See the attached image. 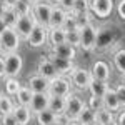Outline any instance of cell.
<instances>
[{
	"mask_svg": "<svg viewBox=\"0 0 125 125\" xmlns=\"http://www.w3.org/2000/svg\"><path fill=\"white\" fill-rule=\"evenodd\" d=\"M20 35L13 27H5V30L0 33V47H2V53L5 52H19L20 47Z\"/></svg>",
	"mask_w": 125,
	"mask_h": 125,
	"instance_id": "obj_1",
	"label": "cell"
},
{
	"mask_svg": "<svg viewBox=\"0 0 125 125\" xmlns=\"http://www.w3.org/2000/svg\"><path fill=\"white\" fill-rule=\"evenodd\" d=\"M85 107V102L77 95L68 92L65 95V112H63V118L65 120H73L77 118V115L82 112V108Z\"/></svg>",
	"mask_w": 125,
	"mask_h": 125,
	"instance_id": "obj_2",
	"label": "cell"
},
{
	"mask_svg": "<svg viewBox=\"0 0 125 125\" xmlns=\"http://www.w3.org/2000/svg\"><path fill=\"white\" fill-rule=\"evenodd\" d=\"M5 77H17L23 68V58L19 52H5Z\"/></svg>",
	"mask_w": 125,
	"mask_h": 125,
	"instance_id": "obj_3",
	"label": "cell"
},
{
	"mask_svg": "<svg viewBox=\"0 0 125 125\" xmlns=\"http://www.w3.org/2000/svg\"><path fill=\"white\" fill-rule=\"evenodd\" d=\"M80 48L83 50H94L97 47V35H98V29L90 22L83 27H80Z\"/></svg>",
	"mask_w": 125,
	"mask_h": 125,
	"instance_id": "obj_4",
	"label": "cell"
},
{
	"mask_svg": "<svg viewBox=\"0 0 125 125\" xmlns=\"http://www.w3.org/2000/svg\"><path fill=\"white\" fill-rule=\"evenodd\" d=\"M52 3H47V2H33L32 3V10H30V13L33 15V19L37 23L40 25H43V27H47L48 25V19H50V12H52Z\"/></svg>",
	"mask_w": 125,
	"mask_h": 125,
	"instance_id": "obj_5",
	"label": "cell"
},
{
	"mask_svg": "<svg viewBox=\"0 0 125 125\" xmlns=\"http://www.w3.org/2000/svg\"><path fill=\"white\" fill-rule=\"evenodd\" d=\"M47 32H48L47 27H43L40 23H35L33 29L30 30V33L27 35V39H25L27 43H29V47H32V48L43 47L47 43Z\"/></svg>",
	"mask_w": 125,
	"mask_h": 125,
	"instance_id": "obj_6",
	"label": "cell"
},
{
	"mask_svg": "<svg viewBox=\"0 0 125 125\" xmlns=\"http://www.w3.org/2000/svg\"><path fill=\"white\" fill-rule=\"evenodd\" d=\"M90 80H92V73L87 68L73 67V70L70 72V83L75 88H78V90H87Z\"/></svg>",
	"mask_w": 125,
	"mask_h": 125,
	"instance_id": "obj_7",
	"label": "cell"
},
{
	"mask_svg": "<svg viewBox=\"0 0 125 125\" xmlns=\"http://www.w3.org/2000/svg\"><path fill=\"white\" fill-rule=\"evenodd\" d=\"M70 80L65 78L63 75H57L55 78L48 80V94L50 95H60L65 97L70 92Z\"/></svg>",
	"mask_w": 125,
	"mask_h": 125,
	"instance_id": "obj_8",
	"label": "cell"
},
{
	"mask_svg": "<svg viewBox=\"0 0 125 125\" xmlns=\"http://www.w3.org/2000/svg\"><path fill=\"white\" fill-rule=\"evenodd\" d=\"M114 10V0H90V13L98 19L110 17Z\"/></svg>",
	"mask_w": 125,
	"mask_h": 125,
	"instance_id": "obj_9",
	"label": "cell"
},
{
	"mask_svg": "<svg viewBox=\"0 0 125 125\" xmlns=\"http://www.w3.org/2000/svg\"><path fill=\"white\" fill-rule=\"evenodd\" d=\"M37 22L33 19L32 13H25V15H19L17 17V22L13 25V29L17 30V33L20 35V39H27V35L30 33V30L33 29Z\"/></svg>",
	"mask_w": 125,
	"mask_h": 125,
	"instance_id": "obj_10",
	"label": "cell"
},
{
	"mask_svg": "<svg viewBox=\"0 0 125 125\" xmlns=\"http://www.w3.org/2000/svg\"><path fill=\"white\" fill-rule=\"evenodd\" d=\"M102 104H104V108L114 112V114H117L118 110H122L120 102H118V97H117V94H115V88H112L110 85L107 88V92L102 95Z\"/></svg>",
	"mask_w": 125,
	"mask_h": 125,
	"instance_id": "obj_11",
	"label": "cell"
},
{
	"mask_svg": "<svg viewBox=\"0 0 125 125\" xmlns=\"http://www.w3.org/2000/svg\"><path fill=\"white\" fill-rule=\"evenodd\" d=\"M48 60L53 63V67L55 70L58 72V75H65V73H70L72 70H73V60H68V58H62V57H57V55H53L52 52L48 53Z\"/></svg>",
	"mask_w": 125,
	"mask_h": 125,
	"instance_id": "obj_12",
	"label": "cell"
},
{
	"mask_svg": "<svg viewBox=\"0 0 125 125\" xmlns=\"http://www.w3.org/2000/svg\"><path fill=\"white\" fill-rule=\"evenodd\" d=\"M50 52L53 55H57V57L68 58V60H75V57H77V48L73 47V45H70V43H67V42L58 43V45H52Z\"/></svg>",
	"mask_w": 125,
	"mask_h": 125,
	"instance_id": "obj_13",
	"label": "cell"
},
{
	"mask_svg": "<svg viewBox=\"0 0 125 125\" xmlns=\"http://www.w3.org/2000/svg\"><path fill=\"white\" fill-rule=\"evenodd\" d=\"M48 97H50L48 92H37V94L32 95L30 104H29L32 114H37V112H40V110L47 108L48 107Z\"/></svg>",
	"mask_w": 125,
	"mask_h": 125,
	"instance_id": "obj_14",
	"label": "cell"
},
{
	"mask_svg": "<svg viewBox=\"0 0 125 125\" xmlns=\"http://www.w3.org/2000/svg\"><path fill=\"white\" fill-rule=\"evenodd\" d=\"M37 73H39V75H42L43 78H47V80H52V78H55L58 75V72L55 70L53 63L48 60V57H42L39 60V65H37Z\"/></svg>",
	"mask_w": 125,
	"mask_h": 125,
	"instance_id": "obj_15",
	"label": "cell"
},
{
	"mask_svg": "<svg viewBox=\"0 0 125 125\" xmlns=\"http://www.w3.org/2000/svg\"><path fill=\"white\" fill-rule=\"evenodd\" d=\"M65 17H67V10L62 9L60 5H53V7H52V12H50V19H48L47 29H57V27H62Z\"/></svg>",
	"mask_w": 125,
	"mask_h": 125,
	"instance_id": "obj_16",
	"label": "cell"
},
{
	"mask_svg": "<svg viewBox=\"0 0 125 125\" xmlns=\"http://www.w3.org/2000/svg\"><path fill=\"white\" fill-rule=\"evenodd\" d=\"M12 114L17 118L19 125H29L30 120H32V117H33V114H32V110H30L29 105H20V104H17V105L13 107Z\"/></svg>",
	"mask_w": 125,
	"mask_h": 125,
	"instance_id": "obj_17",
	"label": "cell"
},
{
	"mask_svg": "<svg viewBox=\"0 0 125 125\" xmlns=\"http://www.w3.org/2000/svg\"><path fill=\"white\" fill-rule=\"evenodd\" d=\"M92 78H98V80H108L110 78V67L108 63L104 60H97L95 63L92 65Z\"/></svg>",
	"mask_w": 125,
	"mask_h": 125,
	"instance_id": "obj_18",
	"label": "cell"
},
{
	"mask_svg": "<svg viewBox=\"0 0 125 125\" xmlns=\"http://www.w3.org/2000/svg\"><path fill=\"white\" fill-rule=\"evenodd\" d=\"M27 87L33 94H37V92H48V80L43 78L42 75H39V73H35V75H32L29 78V85Z\"/></svg>",
	"mask_w": 125,
	"mask_h": 125,
	"instance_id": "obj_19",
	"label": "cell"
},
{
	"mask_svg": "<svg viewBox=\"0 0 125 125\" xmlns=\"http://www.w3.org/2000/svg\"><path fill=\"white\" fill-rule=\"evenodd\" d=\"M55 115L63 117V112H65V97L60 95H50L48 97V107Z\"/></svg>",
	"mask_w": 125,
	"mask_h": 125,
	"instance_id": "obj_20",
	"label": "cell"
},
{
	"mask_svg": "<svg viewBox=\"0 0 125 125\" xmlns=\"http://www.w3.org/2000/svg\"><path fill=\"white\" fill-rule=\"evenodd\" d=\"M108 88V80H98V78H92L90 83L87 87V90L90 92V95L102 97Z\"/></svg>",
	"mask_w": 125,
	"mask_h": 125,
	"instance_id": "obj_21",
	"label": "cell"
},
{
	"mask_svg": "<svg viewBox=\"0 0 125 125\" xmlns=\"http://www.w3.org/2000/svg\"><path fill=\"white\" fill-rule=\"evenodd\" d=\"M95 122H98L100 125H114L115 124V114L102 107L100 110L95 112Z\"/></svg>",
	"mask_w": 125,
	"mask_h": 125,
	"instance_id": "obj_22",
	"label": "cell"
},
{
	"mask_svg": "<svg viewBox=\"0 0 125 125\" xmlns=\"http://www.w3.org/2000/svg\"><path fill=\"white\" fill-rule=\"evenodd\" d=\"M47 42L50 43V45L63 43V42H65V30L62 29V27L48 29V32H47Z\"/></svg>",
	"mask_w": 125,
	"mask_h": 125,
	"instance_id": "obj_23",
	"label": "cell"
},
{
	"mask_svg": "<svg viewBox=\"0 0 125 125\" xmlns=\"http://www.w3.org/2000/svg\"><path fill=\"white\" fill-rule=\"evenodd\" d=\"M33 117H35V122H37V125H47V124H52L53 120H57L58 115H55L50 108H43V110H40V112H37V114H33Z\"/></svg>",
	"mask_w": 125,
	"mask_h": 125,
	"instance_id": "obj_24",
	"label": "cell"
},
{
	"mask_svg": "<svg viewBox=\"0 0 125 125\" xmlns=\"http://www.w3.org/2000/svg\"><path fill=\"white\" fill-rule=\"evenodd\" d=\"M32 95H33V92L30 90L29 87H27V85H22L19 88V92L15 94V97H17V104H20V105H29Z\"/></svg>",
	"mask_w": 125,
	"mask_h": 125,
	"instance_id": "obj_25",
	"label": "cell"
},
{
	"mask_svg": "<svg viewBox=\"0 0 125 125\" xmlns=\"http://www.w3.org/2000/svg\"><path fill=\"white\" fill-rule=\"evenodd\" d=\"M22 83L19 82L17 77H5V94L10 97H15V94L19 92V88Z\"/></svg>",
	"mask_w": 125,
	"mask_h": 125,
	"instance_id": "obj_26",
	"label": "cell"
},
{
	"mask_svg": "<svg viewBox=\"0 0 125 125\" xmlns=\"http://www.w3.org/2000/svg\"><path fill=\"white\" fill-rule=\"evenodd\" d=\"M77 120L80 125H85V124H88V122H92V120H95V112L90 108V107H87V104H85V107L82 108V112L77 115Z\"/></svg>",
	"mask_w": 125,
	"mask_h": 125,
	"instance_id": "obj_27",
	"label": "cell"
},
{
	"mask_svg": "<svg viewBox=\"0 0 125 125\" xmlns=\"http://www.w3.org/2000/svg\"><path fill=\"white\" fill-rule=\"evenodd\" d=\"M13 100L10 98V95H0V115H5V114H12V110H13Z\"/></svg>",
	"mask_w": 125,
	"mask_h": 125,
	"instance_id": "obj_28",
	"label": "cell"
},
{
	"mask_svg": "<svg viewBox=\"0 0 125 125\" xmlns=\"http://www.w3.org/2000/svg\"><path fill=\"white\" fill-rule=\"evenodd\" d=\"M114 65L120 73H125V48H120L114 53Z\"/></svg>",
	"mask_w": 125,
	"mask_h": 125,
	"instance_id": "obj_29",
	"label": "cell"
},
{
	"mask_svg": "<svg viewBox=\"0 0 125 125\" xmlns=\"http://www.w3.org/2000/svg\"><path fill=\"white\" fill-rule=\"evenodd\" d=\"M65 42L73 45L77 48L80 47V30L75 29V30H65Z\"/></svg>",
	"mask_w": 125,
	"mask_h": 125,
	"instance_id": "obj_30",
	"label": "cell"
},
{
	"mask_svg": "<svg viewBox=\"0 0 125 125\" xmlns=\"http://www.w3.org/2000/svg\"><path fill=\"white\" fill-rule=\"evenodd\" d=\"M83 12H90V0H75L70 13L77 15V13H83Z\"/></svg>",
	"mask_w": 125,
	"mask_h": 125,
	"instance_id": "obj_31",
	"label": "cell"
},
{
	"mask_svg": "<svg viewBox=\"0 0 125 125\" xmlns=\"http://www.w3.org/2000/svg\"><path fill=\"white\" fill-rule=\"evenodd\" d=\"M17 12L12 9V7H7L5 9V12H3V15H2V20L5 22V25L7 27H13L15 25V22H17Z\"/></svg>",
	"mask_w": 125,
	"mask_h": 125,
	"instance_id": "obj_32",
	"label": "cell"
},
{
	"mask_svg": "<svg viewBox=\"0 0 125 125\" xmlns=\"http://www.w3.org/2000/svg\"><path fill=\"white\" fill-rule=\"evenodd\" d=\"M12 9L17 12V15H25V13H30L32 5L27 3V2H23V0H17V2L13 3V7H12Z\"/></svg>",
	"mask_w": 125,
	"mask_h": 125,
	"instance_id": "obj_33",
	"label": "cell"
},
{
	"mask_svg": "<svg viewBox=\"0 0 125 125\" xmlns=\"http://www.w3.org/2000/svg\"><path fill=\"white\" fill-rule=\"evenodd\" d=\"M62 29H63V30H75V29H78L77 19H75V15H73V13L67 12V17H65V20H63Z\"/></svg>",
	"mask_w": 125,
	"mask_h": 125,
	"instance_id": "obj_34",
	"label": "cell"
},
{
	"mask_svg": "<svg viewBox=\"0 0 125 125\" xmlns=\"http://www.w3.org/2000/svg\"><path fill=\"white\" fill-rule=\"evenodd\" d=\"M87 107H90L94 112H97V110H100L102 107H104V104H102V97H95V95H90V98H88V102H87Z\"/></svg>",
	"mask_w": 125,
	"mask_h": 125,
	"instance_id": "obj_35",
	"label": "cell"
},
{
	"mask_svg": "<svg viewBox=\"0 0 125 125\" xmlns=\"http://www.w3.org/2000/svg\"><path fill=\"white\" fill-rule=\"evenodd\" d=\"M75 19H77L78 29H80V27H83V25H87V23H90V22H92V17H90V12H83V13H77V15H75Z\"/></svg>",
	"mask_w": 125,
	"mask_h": 125,
	"instance_id": "obj_36",
	"label": "cell"
},
{
	"mask_svg": "<svg viewBox=\"0 0 125 125\" xmlns=\"http://www.w3.org/2000/svg\"><path fill=\"white\" fill-rule=\"evenodd\" d=\"M0 125H19V122L13 117V114H5V115H0Z\"/></svg>",
	"mask_w": 125,
	"mask_h": 125,
	"instance_id": "obj_37",
	"label": "cell"
},
{
	"mask_svg": "<svg viewBox=\"0 0 125 125\" xmlns=\"http://www.w3.org/2000/svg\"><path fill=\"white\" fill-rule=\"evenodd\" d=\"M115 94H117V97H118L120 107L124 108V107H125V85H124V83H120V85L115 88Z\"/></svg>",
	"mask_w": 125,
	"mask_h": 125,
	"instance_id": "obj_38",
	"label": "cell"
},
{
	"mask_svg": "<svg viewBox=\"0 0 125 125\" xmlns=\"http://www.w3.org/2000/svg\"><path fill=\"white\" fill-rule=\"evenodd\" d=\"M117 13L122 20H125V0H118L117 2Z\"/></svg>",
	"mask_w": 125,
	"mask_h": 125,
	"instance_id": "obj_39",
	"label": "cell"
},
{
	"mask_svg": "<svg viewBox=\"0 0 125 125\" xmlns=\"http://www.w3.org/2000/svg\"><path fill=\"white\" fill-rule=\"evenodd\" d=\"M73 2H75V0H60V2H58V5H60L62 9H65L67 12H70L72 7H73Z\"/></svg>",
	"mask_w": 125,
	"mask_h": 125,
	"instance_id": "obj_40",
	"label": "cell"
},
{
	"mask_svg": "<svg viewBox=\"0 0 125 125\" xmlns=\"http://www.w3.org/2000/svg\"><path fill=\"white\" fill-rule=\"evenodd\" d=\"M118 115L115 118V125H125V110H118Z\"/></svg>",
	"mask_w": 125,
	"mask_h": 125,
	"instance_id": "obj_41",
	"label": "cell"
},
{
	"mask_svg": "<svg viewBox=\"0 0 125 125\" xmlns=\"http://www.w3.org/2000/svg\"><path fill=\"white\" fill-rule=\"evenodd\" d=\"M5 77V60H3V53H0V78Z\"/></svg>",
	"mask_w": 125,
	"mask_h": 125,
	"instance_id": "obj_42",
	"label": "cell"
},
{
	"mask_svg": "<svg viewBox=\"0 0 125 125\" xmlns=\"http://www.w3.org/2000/svg\"><path fill=\"white\" fill-rule=\"evenodd\" d=\"M47 125H65V118L63 117H58L57 120H53L52 124H47Z\"/></svg>",
	"mask_w": 125,
	"mask_h": 125,
	"instance_id": "obj_43",
	"label": "cell"
},
{
	"mask_svg": "<svg viewBox=\"0 0 125 125\" xmlns=\"http://www.w3.org/2000/svg\"><path fill=\"white\" fill-rule=\"evenodd\" d=\"M5 9H7V5L0 2V19H2V15H3V12H5Z\"/></svg>",
	"mask_w": 125,
	"mask_h": 125,
	"instance_id": "obj_44",
	"label": "cell"
},
{
	"mask_svg": "<svg viewBox=\"0 0 125 125\" xmlns=\"http://www.w3.org/2000/svg\"><path fill=\"white\" fill-rule=\"evenodd\" d=\"M65 125H80V124L73 118V120H65Z\"/></svg>",
	"mask_w": 125,
	"mask_h": 125,
	"instance_id": "obj_45",
	"label": "cell"
},
{
	"mask_svg": "<svg viewBox=\"0 0 125 125\" xmlns=\"http://www.w3.org/2000/svg\"><path fill=\"white\" fill-rule=\"evenodd\" d=\"M15 2H17V0H5V5H7V7H13Z\"/></svg>",
	"mask_w": 125,
	"mask_h": 125,
	"instance_id": "obj_46",
	"label": "cell"
},
{
	"mask_svg": "<svg viewBox=\"0 0 125 125\" xmlns=\"http://www.w3.org/2000/svg\"><path fill=\"white\" fill-rule=\"evenodd\" d=\"M5 27H7V25H5V22H3V20L0 19V33H2V32L5 30Z\"/></svg>",
	"mask_w": 125,
	"mask_h": 125,
	"instance_id": "obj_47",
	"label": "cell"
},
{
	"mask_svg": "<svg viewBox=\"0 0 125 125\" xmlns=\"http://www.w3.org/2000/svg\"><path fill=\"white\" fill-rule=\"evenodd\" d=\"M85 125H100L98 122H95V120H92V122H88V124H85Z\"/></svg>",
	"mask_w": 125,
	"mask_h": 125,
	"instance_id": "obj_48",
	"label": "cell"
},
{
	"mask_svg": "<svg viewBox=\"0 0 125 125\" xmlns=\"http://www.w3.org/2000/svg\"><path fill=\"white\" fill-rule=\"evenodd\" d=\"M23 2H27V3H30V5H32V3H33V2H37V0H23Z\"/></svg>",
	"mask_w": 125,
	"mask_h": 125,
	"instance_id": "obj_49",
	"label": "cell"
},
{
	"mask_svg": "<svg viewBox=\"0 0 125 125\" xmlns=\"http://www.w3.org/2000/svg\"><path fill=\"white\" fill-rule=\"evenodd\" d=\"M122 83L125 85V73H122Z\"/></svg>",
	"mask_w": 125,
	"mask_h": 125,
	"instance_id": "obj_50",
	"label": "cell"
},
{
	"mask_svg": "<svg viewBox=\"0 0 125 125\" xmlns=\"http://www.w3.org/2000/svg\"><path fill=\"white\" fill-rule=\"evenodd\" d=\"M50 2H53V3H58V2H60V0H50Z\"/></svg>",
	"mask_w": 125,
	"mask_h": 125,
	"instance_id": "obj_51",
	"label": "cell"
},
{
	"mask_svg": "<svg viewBox=\"0 0 125 125\" xmlns=\"http://www.w3.org/2000/svg\"><path fill=\"white\" fill-rule=\"evenodd\" d=\"M0 2H2V3H5V0H0Z\"/></svg>",
	"mask_w": 125,
	"mask_h": 125,
	"instance_id": "obj_52",
	"label": "cell"
},
{
	"mask_svg": "<svg viewBox=\"0 0 125 125\" xmlns=\"http://www.w3.org/2000/svg\"><path fill=\"white\" fill-rule=\"evenodd\" d=\"M0 53H2V47H0Z\"/></svg>",
	"mask_w": 125,
	"mask_h": 125,
	"instance_id": "obj_53",
	"label": "cell"
},
{
	"mask_svg": "<svg viewBox=\"0 0 125 125\" xmlns=\"http://www.w3.org/2000/svg\"><path fill=\"white\" fill-rule=\"evenodd\" d=\"M0 95H2V94H0Z\"/></svg>",
	"mask_w": 125,
	"mask_h": 125,
	"instance_id": "obj_54",
	"label": "cell"
},
{
	"mask_svg": "<svg viewBox=\"0 0 125 125\" xmlns=\"http://www.w3.org/2000/svg\"><path fill=\"white\" fill-rule=\"evenodd\" d=\"M114 125H115V124H114Z\"/></svg>",
	"mask_w": 125,
	"mask_h": 125,
	"instance_id": "obj_55",
	"label": "cell"
},
{
	"mask_svg": "<svg viewBox=\"0 0 125 125\" xmlns=\"http://www.w3.org/2000/svg\"><path fill=\"white\" fill-rule=\"evenodd\" d=\"M124 108H125V107H124Z\"/></svg>",
	"mask_w": 125,
	"mask_h": 125,
	"instance_id": "obj_56",
	"label": "cell"
}]
</instances>
